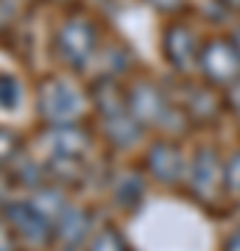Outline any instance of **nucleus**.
I'll use <instances>...</instances> for the list:
<instances>
[{
	"mask_svg": "<svg viewBox=\"0 0 240 251\" xmlns=\"http://www.w3.org/2000/svg\"><path fill=\"white\" fill-rule=\"evenodd\" d=\"M201 70L207 73V78L213 84H226V81H232L240 73V56L232 45L215 39L201 53Z\"/></svg>",
	"mask_w": 240,
	"mask_h": 251,
	"instance_id": "f257e3e1",
	"label": "nucleus"
},
{
	"mask_svg": "<svg viewBox=\"0 0 240 251\" xmlns=\"http://www.w3.org/2000/svg\"><path fill=\"white\" fill-rule=\"evenodd\" d=\"M193 187L204 201H215L226 190V179H223V162L213 156V151H201L193 165Z\"/></svg>",
	"mask_w": 240,
	"mask_h": 251,
	"instance_id": "f03ea898",
	"label": "nucleus"
},
{
	"mask_svg": "<svg viewBox=\"0 0 240 251\" xmlns=\"http://www.w3.org/2000/svg\"><path fill=\"white\" fill-rule=\"evenodd\" d=\"M154 171H157V179L176 181L179 173H182V156H179L176 148H170V145H160V148L154 151Z\"/></svg>",
	"mask_w": 240,
	"mask_h": 251,
	"instance_id": "7ed1b4c3",
	"label": "nucleus"
},
{
	"mask_svg": "<svg viewBox=\"0 0 240 251\" xmlns=\"http://www.w3.org/2000/svg\"><path fill=\"white\" fill-rule=\"evenodd\" d=\"M223 179H226V190L240 193V151L232 153L229 159L223 162Z\"/></svg>",
	"mask_w": 240,
	"mask_h": 251,
	"instance_id": "20e7f679",
	"label": "nucleus"
},
{
	"mask_svg": "<svg viewBox=\"0 0 240 251\" xmlns=\"http://www.w3.org/2000/svg\"><path fill=\"white\" fill-rule=\"evenodd\" d=\"M92 251H129V249H126V243L120 240L115 232H104L98 240H95Z\"/></svg>",
	"mask_w": 240,
	"mask_h": 251,
	"instance_id": "39448f33",
	"label": "nucleus"
},
{
	"mask_svg": "<svg viewBox=\"0 0 240 251\" xmlns=\"http://www.w3.org/2000/svg\"><path fill=\"white\" fill-rule=\"evenodd\" d=\"M226 100H229V106L240 115V84H235V87H232V92H229V98H226Z\"/></svg>",
	"mask_w": 240,
	"mask_h": 251,
	"instance_id": "423d86ee",
	"label": "nucleus"
},
{
	"mask_svg": "<svg viewBox=\"0 0 240 251\" xmlns=\"http://www.w3.org/2000/svg\"><path fill=\"white\" fill-rule=\"evenodd\" d=\"M229 251H240V232H235L229 237Z\"/></svg>",
	"mask_w": 240,
	"mask_h": 251,
	"instance_id": "0eeeda50",
	"label": "nucleus"
}]
</instances>
